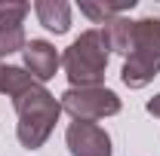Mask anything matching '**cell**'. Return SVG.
Instances as JSON below:
<instances>
[{"instance_id": "cell-12", "label": "cell", "mask_w": 160, "mask_h": 156, "mask_svg": "<svg viewBox=\"0 0 160 156\" xmlns=\"http://www.w3.org/2000/svg\"><path fill=\"white\" fill-rule=\"evenodd\" d=\"M148 113H151V117H160V95H154L148 101Z\"/></svg>"}, {"instance_id": "cell-13", "label": "cell", "mask_w": 160, "mask_h": 156, "mask_svg": "<svg viewBox=\"0 0 160 156\" xmlns=\"http://www.w3.org/2000/svg\"><path fill=\"white\" fill-rule=\"evenodd\" d=\"M0 67H3V64H0Z\"/></svg>"}, {"instance_id": "cell-1", "label": "cell", "mask_w": 160, "mask_h": 156, "mask_svg": "<svg viewBox=\"0 0 160 156\" xmlns=\"http://www.w3.org/2000/svg\"><path fill=\"white\" fill-rule=\"evenodd\" d=\"M12 104H16V113H19L16 135H19L22 147H28V150L43 147L46 138L56 129V119L62 113V101L52 92H46L43 83H31L28 89H22L12 98Z\"/></svg>"}, {"instance_id": "cell-7", "label": "cell", "mask_w": 160, "mask_h": 156, "mask_svg": "<svg viewBox=\"0 0 160 156\" xmlns=\"http://www.w3.org/2000/svg\"><path fill=\"white\" fill-rule=\"evenodd\" d=\"M22 55H25V71L37 80V83L52 80V77H56V71H59V64H62L56 46L46 43V40H31V43H25Z\"/></svg>"}, {"instance_id": "cell-11", "label": "cell", "mask_w": 160, "mask_h": 156, "mask_svg": "<svg viewBox=\"0 0 160 156\" xmlns=\"http://www.w3.org/2000/svg\"><path fill=\"white\" fill-rule=\"evenodd\" d=\"M31 83H37V80L31 77L25 67H0V92L9 98H16L22 89H28Z\"/></svg>"}, {"instance_id": "cell-5", "label": "cell", "mask_w": 160, "mask_h": 156, "mask_svg": "<svg viewBox=\"0 0 160 156\" xmlns=\"http://www.w3.org/2000/svg\"><path fill=\"white\" fill-rule=\"evenodd\" d=\"M28 3H19V0H0V58L3 55H12V52H22L25 49V28L22 21L28 16Z\"/></svg>"}, {"instance_id": "cell-8", "label": "cell", "mask_w": 160, "mask_h": 156, "mask_svg": "<svg viewBox=\"0 0 160 156\" xmlns=\"http://www.w3.org/2000/svg\"><path fill=\"white\" fill-rule=\"evenodd\" d=\"M34 12H37L40 25L52 34H65L71 28V6L65 0H37Z\"/></svg>"}, {"instance_id": "cell-4", "label": "cell", "mask_w": 160, "mask_h": 156, "mask_svg": "<svg viewBox=\"0 0 160 156\" xmlns=\"http://www.w3.org/2000/svg\"><path fill=\"white\" fill-rule=\"evenodd\" d=\"M62 110H68L80 122H96V119L120 113V98L105 89V86H89V89H68L62 95Z\"/></svg>"}, {"instance_id": "cell-2", "label": "cell", "mask_w": 160, "mask_h": 156, "mask_svg": "<svg viewBox=\"0 0 160 156\" xmlns=\"http://www.w3.org/2000/svg\"><path fill=\"white\" fill-rule=\"evenodd\" d=\"M108 43L102 37V31H83L62 55L65 74L71 80V89H89L99 86L105 80V67H108Z\"/></svg>"}, {"instance_id": "cell-6", "label": "cell", "mask_w": 160, "mask_h": 156, "mask_svg": "<svg viewBox=\"0 0 160 156\" xmlns=\"http://www.w3.org/2000/svg\"><path fill=\"white\" fill-rule=\"evenodd\" d=\"M65 138H68L71 156H111V138L96 122H80V119H74L68 126Z\"/></svg>"}, {"instance_id": "cell-10", "label": "cell", "mask_w": 160, "mask_h": 156, "mask_svg": "<svg viewBox=\"0 0 160 156\" xmlns=\"http://www.w3.org/2000/svg\"><path fill=\"white\" fill-rule=\"evenodd\" d=\"M132 6H136V0H120V3H105V0H83V3H80V12H83V16H89L96 25H105V21L117 19L120 12H126V9H132Z\"/></svg>"}, {"instance_id": "cell-3", "label": "cell", "mask_w": 160, "mask_h": 156, "mask_svg": "<svg viewBox=\"0 0 160 156\" xmlns=\"http://www.w3.org/2000/svg\"><path fill=\"white\" fill-rule=\"evenodd\" d=\"M160 74V19L148 16V19L136 21V34H132V49L123 61L120 80L129 89H142Z\"/></svg>"}, {"instance_id": "cell-9", "label": "cell", "mask_w": 160, "mask_h": 156, "mask_svg": "<svg viewBox=\"0 0 160 156\" xmlns=\"http://www.w3.org/2000/svg\"><path fill=\"white\" fill-rule=\"evenodd\" d=\"M132 34H136V21L123 19V16H117V19H111V21L102 25V37L108 43V49H111V52H120L123 58H126L129 49H132Z\"/></svg>"}]
</instances>
